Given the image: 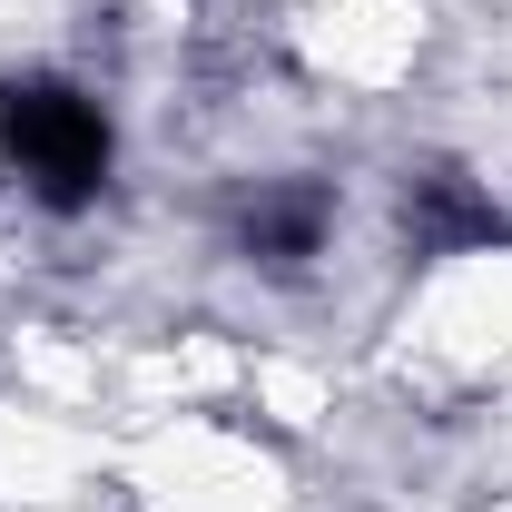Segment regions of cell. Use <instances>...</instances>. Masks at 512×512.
Returning a JSON list of instances; mask_svg holds the SVG:
<instances>
[{
    "instance_id": "1",
    "label": "cell",
    "mask_w": 512,
    "mask_h": 512,
    "mask_svg": "<svg viewBox=\"0 0 512 512\" xmlns=\"http://www.w3.org/2000/svg\"><path fill=\"white\" fill-rule=\"evenodd\" d=\"M0 148H10V168L30 178V197L60 207V217L109 188V119H99V99H79L69 79H10V89H0Z\"/></svg>"
},
{
    "instance_id": "2",
    "label": "cell",
    "mask_w": 512,
    "mask_h": 512,
    "mask_svg": "<svg viewBox=\"0 0 512 512\" xmlns=\"http://www.w3.org/2000/svg\"><path fill=\"white\" fill-rule=\"evenodd\" d=\"M404 227H414V247H424V256L512 247V217H503L483 188H473V178H453V168H424V178L404 188Z\"/></svg>"
},
{
    "instance_id": "3",
    "label": "cell",
    "mask_w": 512,
    "mask_h": 512,
    "mask_svg": "<svg viewBox=\"0 0 512 512\" xmlns=\"http://www.w3.org/2000/svg\"><path fill=\"white\" fill-rule=\"evenodd\" d=\"M325 217H335L325 188H276V197H256V207H247L237 237H247L256 266H306V256L325 247Z\"/></svg>"
}]
</instances>
